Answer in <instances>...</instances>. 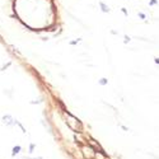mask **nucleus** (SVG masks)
Wrapping results in <instances>:
<instances>
[{"mask_svg": "<svg viewBox=\"0 0 159 159\" xmlns=\"http://www.w3.org/2000/svg\"><path fill=\"white\" fill-rule=\"evenodd\" d=\"M64 120H65L66 125L69 126V129H71L75 132H82L83 131V123L79 121L76 117H74L73 115H70L69 112L64 113Z\"/></svg>", "mask_w": 159, "mask_h": 159, "instance_id": "obj_1", "label": "nucleus"}, {"mask_svg": "<svg viewBox=\"0 0 159 159\" xmlns=\"http://www.w3.org/2000/svg\"><path fill=\"white\" fill-rule=\"evenodd\" d=\"M82 153L85 157V159H94V155H96V149H93L92 146L89 145H84L82 148Z\"/></svg>", "mask_w": 159, "mask_h": 159, "instance_id": "obj_2", "label": "nucleus"}, {"mask_svg": "<svg viewBox=\"0 0 159 159\" xmlns=\"http://www.w3.org/2000/svg\"><path fill=\"white\" fill-rule=\"evenodd\" d=\"M3 123H5V125H13L14 123V120H13V117L11 116H4L3 117Z\"/></svg>", "mask_w": 159, "mask_h": 159, "instance_id": "obj_3", "label": "nucleus"}, {"mask_svg": "<svg viewBox=\"0 0 159 159\" xmlns=\"http://www.w3.org/2000/svg\"><path fill=\"white\" fill-rule=\"evenodd\" d=\"M94 159H107L104 154L102 152H96V155H94Z\"/></svg>", "mask_w": 159, "mask_h": 159, "instance_id": "obj_4", "label": "nucleus"}, {"mask_svg": "<svg viewBox=\"0 0 159 159\" xmlns=\"http://www.w3.org/2000/svg\"><path fill=\"white\" fill-rule=\"evenodd\" d=\"M20 150H22V149H20V146H14L13 150H11V154H13V155H17V154H18V153L20 152Z\"/></svg>", "mask_w": 159, "mask_h": 159, "instance_id": "obj_5", "label": "nucleus"}, {"mask_svg": "<svg viewBox=\"0 0 159 159\" xmlns=\"http://www.w3.org/2000/svg\"><path fill=\"white\" fill-rule=\"evenodd\" d=\"M34 159H42V158H34Z\"/></svg>", "mask_w": 159, "mask_h": 159, "instance_id": "obj_6", "label": "nucleus"}]
</instances>
